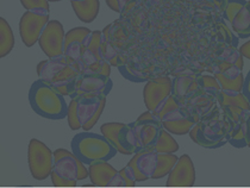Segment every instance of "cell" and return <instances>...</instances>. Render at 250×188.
I'll use <instances>...</instances> for the list:
<instances>
[{"label": "cell", "instance_id": "6da1fadb", "mask_svg": "<svg viewBox=\"0 0 250 188\" xmlns=\"http://www.w3.org/2000/svg\"><path fill=\"white\" fill-rule=\"evenodd\" d=\"M29 104L35 113L45 119L61 121L67 117L68 104L63 95L40 79L30 86Z\"/></svg>", "mask_w": 250, "mask_h": 188}, {"label": "cell", "instance_id": "7a4b0ae2", "mask_svg": "<svg viewBox=\"0 0 250 188\" xmlns=\"http://www.w3.org/2000/svg\"><path fill=\"white\" fill-rule=\"evenodd\" d=\"M70 151L85 166L97 161H110L118 154L104 136L92 131L77 133L70 142Z\"/></svg>", "mask_w": 250, "mask_h": 188}, {"label": "cell", "instance_id": "3957f363", "mask_svg": "<svg viewBox=\"0 0 250 188\" xmlns=\"http://www.w3.org/2000/svg\"><path fill=\"white\" fill-rule=\"evenodd\" d=\"M87 178L88 169L72 151L63 148L54 151V167L50 174L54 186L73 187Z\"/></svg>", "mask_w": 250, "mask_h": 188}, {"label": "cell", "instance_id": "277c9868", "mask_svg": "<svg viewBox=\"0 0 250 188\" xmlns=\"http://www.w3.org/2000/svg\"><path fill=\"white\" fill-rule=\"evenodd\" d=\"M75 112L83 131H91L105 110L106 95L80 94L75 97Z\"/></svg>", "mask_w": 250, "mask_h": 188}, {"label": "cell", "instance_id": "5b68a950", "mask_svg": "<svg viewBox=\"0 0 250 188\" xmlns=\"http://www.w3.org/2000/svg\"><path fill=\"white\" fill-rule=\"evenodd\" d=\"M28 163L32 178L37 181H44L53 170L54 151L42 141L32 138L28 146Z\"/></svg>", "mask_w": 250, "mask_h": 188}, {"label": "cell", "instance_id": "8992f818", "mask_svg": "<svg viewBox=\"0 0 250 188\" xmlns=\"http://www.w3.org/2000/svg\"><path fill=\"white\" fill-rule=\"evenodd\" d=\"M92 30L85 26H78V28L70 29L64 35V49L63 55L67 57L69 64L75 70L81 74L85 69V64L83 62V41L89 36Z\"/></svg>", "mask_w": 250, "mask_h": 188}, {"label": "cell", "instance_id": "52a82bcc", "mask_svg": "<svg viewBox=\"0 0 250 188\" xmlns=\"http://www.w3.org/2000/svg\"><path fill=\"white\" fill-rule=\"evenodd\" d=\"M50 21V13L25 11L20 21V34L25 47L31 48L39 42L43 29Z\"/></svg>", "mask_w": 250, "mask_h": 188}, {"label": "cell", "instance_id": "ba28073f", "mask_svg": "<svg viewBox=\"0 0 250 188\" xmlns=\"http://www.w3.org/2000/svg\"><path fill=\"white\" fill-rule=\"evenodd\" d=\"M63 25L56 19H50L39 38L40 48L47 55L48 59L63 55L64 49Z\"/></svg>", "mask_w": 250, "mask_h": 188}, {"label": "cell", "instance_id": "9c48e42d", "mask_svg": "<svg viewBox=\"0 0 250 188\" xmlns=\"http://www.w3.org/2000/svg\"><path fill=\"white\" fill-rule=\"evenodd\" d=\"M88 178L96 187H125L119 170L108 161H97L88 165Z\"/></svg>", "mask_w": 250, "mask_h": 188}, {"label": "cell", "instance_id": "30bf717a", "mask_svg": "<svg viewBox=\"0 0 250 188\" xmlns=\"http://www.w3.org/2000/svg\"><path fill=\"white\" fill-rule=\"evenodd\" d=\"M113 81L111 78L102 75L92 74H79L75 81L74 93L70 99L80 94H93V95H106L107 97L112 91Z\"/></svg>", "mask_w": 250, "mask_h": 188}, {"label": "cell", "instance_id": "8fae6325", "mask_svg": "<svg viewBox=\"0 0 250 188\" xmlns=\"http://www.w3.org/2000/svg\"><path fill=\"white\" fill-rule=\"evenodd\" d=\"M157 162V151L154 146L142 148L140 151L132 155L127 166L134 170L136 181L143 182L151 180Z\"/></svg>", "mask_w": 250, "mask_h": 188}, {"label": "cell", "instance_id": "7c38bea8", "mask_svg": "<svg viewBox=\"0 0 250 188\" xmlns=\"http://www.w3.org/2000/svg\"><path fill=\"white\" fill-rule=\"evenodd\" d=\"M195 184L194 163L188 155L178 157L172 170L168 174L167 187H192Z\"/></svg>", "mask_w": 250, "mask_h": 188}, {"label": "cell", "instance_id": "4fadbf2b", "mask_svg": "<svg viewBox=\"0 0 250 188\" xmlns=\"http://www.w3.org/2000/svg\"><path fill=\"white\" fill-rule=\"evenodd\" d=\"M172 91V78L170 76H157L149 79L143 89V99L146 110L153 111L162 100L170 95Z\"/></svg>", "mask_w": 250, "mask_h": 188}, {"label": "cell", "instance_id": "5bb4252c", "mask_svg": "<svg viewBox=\"0 0 250 188\" xmlns=\"http://www.w3.org/2000/svg\"><path fill=\"white\" fill-rule=\"evenodd\" d=\"M198 81L195 78L187 75H174L172 78V91L170 95L179 103V105L184 106L191 102L195 97L202 94Z\"/></svg>", "mask_w": 250, "mask_h": 188}, {"label": "cell", "instance_id": "9a60e30c", "mask_svg": "<svg viewBox=\"0 0 250 188\" xmlns=\"http://www.w3.org/2000/svg\"><path fill=\"white\" fill-rule=\"evenodd\" d=\"M162 127L168 132L176 136H184L189 132L193 125L198 123L191 113L187 112L184 107H178L170 111L161 119Z\"/></svg>", "mask_w": 250, "mask_h": 188}, {"label": "cell", "instance_id": "2e32d148", "mask_svg": "<svg viewBox=\"0 0 250 188\" xmlns=\"http://www.w3.org/2000/svg\"><path fill=\"white\" fill-rule=\"evenodd\" d=\"M103 32L100 30L91 31L89 36L83 41V62L86 66L94 63L96 61L103 60L102 47H103Z\"/></svg>", "mask_w": 250, "mask_h": 188}, {"label": "cell", "instance_id": "e0dca14e", "mask_svg": "<svg viewBox=\"0 0 250 188\" xmlns=\"http://www.w3.org/2000/svg\"><path fill=\"white\" fill-rule=\"evenodd\" d=\"M118 143H119V154L123 155H132L136 154L142 149L140 140L136 135L134 122L127 123L122 126L118 132Z\"/></svg>", "mask_w": 250, "mask_h": 188}, {"label": "cell", "instance_id": "ac0fdd59", "mask_svg": "<svg viewBox=\"0 0 250 188\" xmlns=\"http://www.w3.org/2000/svg\"><path fill=\"white\" fill-rule=\"evenodd\" d=\"M79 73L69 63L67 64L58 75L54 78L51 84H49L54 89L61 93L63 97H72L74 93L75 81H77Z\"/></svg>", "mask_w": 250, "mask_h": 188}, {"label": "cell", "instance_id": "d6986e66", "mask_svg": "<svg viewBox=\"0 0 250 188\" xmlns=\"http://www.w3.org/2000/svg\"><path fill=\"white\" fill-rule=\"evenodd\" d=\"M69 63L67 57L64 55L47 59L44 61H41L37 64V75L40 80L44 81L47 84H51L56 75Z\"/></svg>", "mask_w": 250, "mask_h": 188}, {"label": "cell", "instance_id": "ffe728a7", "mask_svg": "<svg viewBox=\"0 0 250 188\" xmlns=\"http://www.w3.org/2000/svg\"><path fill=\"white\" fill-rule=\"evenodd\" d=\"M225 140L233 148L242 149L250 146V116L237 122L231 131L228 133Z\"/></svg>", "mask_w": 250, "mask_h": 188}, {"label": "cell", "instance_id": "44dd1931", "mask_svg": "<svg viewBox=\"0 0 250 188\" xmlns=\"http://www.w3.org/2000/svg\"><path fill=\"white\" fill-rule=\"evenodd\" d=\"M70 4L78 19L83 23H92L99 15V0H70Z\"/></svg>", "mask_w": 250, "mask_h": 188}, {"label": "cell", "instance_id": "7402d4cb", "mask_svg": "<svg viewBox=\"0 0 250 188\" xmlns=\"http://www.w3.org/2000/svg\"><path fill=\"white\" fill-rule=\"evenodd\" d=\"M231 29L238 38L247 40L250 37V2L248 1L230 23Z\"/></svg>", "mask_w": 250, "mask_h": 188}, {"label": "cell", "instance_id": "603a6c76", "mask_svg": "<svg viewBox=\"0 0 250 188\" xmlns=\"http://www.w3.org/2000/svg\"><path fill=\"white\" fill-rule=\"evenodd\" d=\"M216 103L218 106H236L246 111H250V103L241 94V92L236 93V92H227L221 89L217 94Z\"/></svg>", "mask_w": 250, "mask_h": 188}, {"label": "cell", "instance_id": "cb8c5ba5", "mask_svg": "<svg viewBox=\"0 0 250 188\" xmlns=\"http://www.w3.org/2000/svg\"><path fill=\"white\" fill-rule=\"evenodd\" d=\"M15 47V35L6 19L0 17V59L6 57Z\"/></svg>", "mask_w": 250, "mask_h": 188}, {"label": "cell", "instance_id": "d4e9b609", "mask_svg": "<svg viewBox=\"0 0 250 188\" xmlns=\"http://www.w3.org/2000/svg\"><path fill=\"white\" fill-rule=\"evenodd\" d=\"M134 126L136 135H137L138 140H140L142 148L154 146L155 142L157 140V136H159L160 127L149 124H138L136 122H134Z\"/></svg>", "mask_w": 250, "mask_h": 188}, {"label": "cell", "instance_id": "484cf974", "mask_svg": "<svg viewBox=\"0 0 250 188\" xmlns=\"http://www.w3.org/2000/svg\"><path fill=\"white\" fill-rule=\"evenodd\" d=\"M178 156L175 154H164V152H157V162L156 168L151 176V180H159L165 178L169 174L172 168L175 165Z\"/></svg>", "mask_w": 250, "mask_h": 188}, {"label": "cell", "instance_id": "4316f807", "mask_svg": "<svg viewBox=\"0 0 250 188\" xmlns=\"http://www.w3.org/2000/svg\"><path fill=\"white\" fill-rule=\"evenodd\" d=\"M155 150L157 152H164V154H174L179 150V144L173 137L172 133H169L164 127L160 129L157 140L154 144Z\"/></svg>", "mask_w": 250, "mask_h": 188}, {"label": "cell", "instance_id": "83f0119b", "mask_svg": "<svg viewBox=\"0 0 250 188\" xmlns=\"http://www.w3.org/2000/svg\"><path fill=\"white\" fill-rule=\"evenodd\" d=\"M117 68H118L121 75L123 76L124 79H126L127 81H130V83L142 84V83H146V81L150 79L146 73L140 70L134 63H131V62H129V61L119 64Z\"/></svg>", "mask_w": 250, "mask_h": 188}, {"label": "cell", "instance_id": "f1b7e54d", "mask_svg": "<svg viewBox=\"0 0 250 188\" xmlns=\"http://www.w3.org/2000/svg\"><path fill=\"white\" fill-rule=\"evenodd\" d=\"M104 37V36H103ZM102 56L103 60L111 64V67H118L119 64L126 62V60L123 59V56L119 54V51L115 48L110 40L104 37L103 40V47H102Z\"/></svg>", "mask_w": 250, "mask_h": 188}, {"label": "cell", "instance_id": "f546056e", "mask_svg": "<svg viewBox=\"0 0 250 188\" xmlns=\"http://www.w3.org/2000/svg\"><path fill=\"white\" fill-rule=\"evenodd\" d=\"M197 81L203 93L208 95V97L212 98L213 100H216L217 94H218V92L221 91V86H219L217 79L214 78L213 75L203 74V75H199V78L197 79Z\"/></svg>", "mask_w": 250, "mask_h": 188}, {"label": "cell", "instance_id": "4dcf8cb0", "mask_svg": "<svg viewBox=\"0 0 250 188\" xmlns=\"http://www.w3.org/2000/svg\"><path fill=\"white\" fill-rule=\"evenodd\" d=\"M213 76L218 81L219 86H221L222 91L227 92H236V93H240L242 85H243L244 75L241 74L237 75L236 78H227V76L218 74V73H213Z\"/></svg>", "mask_w": 250, "mask_h": 188}, {"label": "cell", "instance_id": "1f68e13d", "mask_svg": "<svg viewBox=\"0 0 250 188\" xmlns=\"http://www.w3.org/2000/svg\"><path fill=\"white\" fill-rule=\"evenodd\" d=\"M124 123H105L100 126V132L104 137L112 144L117 151H119V143H118V132L122 129Z\"/></svg>", "mask_w": 250, "mask_h": 188}, {"label": "cell", "instance_id": "d6a6232c", "mask_svg": "<svg viewBox=\"0 0 250 188\" xmlns=\"http://www.w3.org/2000/svg\"><path fill=\"white\" fill-rule=\"evenodd\" d=\"M217 36L221 42L224 43L227 47L237 49L238 47V37L233 34V31L228 28L225 23H219L217 25Z\"/></svg>", "mask_w": 250, "mask_h": 188}, {"label": "cell", "instance_id": "836d02e7", "mask_svg": "<svg viewBox=\"0 0 250 188\" xmlns=\"http://www.w3.org/2000/svg\"><path fill=\"white\" fill-rule=\"evenodd\" d=\"M81 74H92V75H102L110 78L111 75V64L106 62L105 60L96 61L94 63L86 66Z\"/></svg>", "mask_w": 250, "mask_h": 188}, {"label": "cell", "instance_id": "e575fe53", "mask_svg": "<svg viewBox=\"0 0 250 188\" xmlns=\"http://www.w3.org/2000/svg\"><path fill=\"white\" fill-rule=\"evenodd\" d=\"M247 0H227L224 5V9L222 11L223 18L225 19L227 21L231 23L233 17L238 13L242 7L247 4Z\"/></svg>", "mask_w": 250, "mask_h": 188}, {"label": "cell", "instance_id": "d590c367", "mask_svg": "<svg viewBox=\"0 0 250 188\" xmlns=\"http://www.w3.org/2000/svg\"><path fill=\"white\" fill-rule=\"evenodd\" d=\"M178 107H180L179 103L174 99L172 95H168L166 99L162 100V102L154 108L153 112H154V114H156L160 119H162L166 114L169 113L170 111L175 110V108H178Z\"/></svg>", "mask_w": 250, "mask_h": 188}, {"label": "cell", "instance_id": "8d00e7d4", "mask_svg": "<svg viewBox=\"0 0 250 188\" xmlns=\"http://www.w3.org/2000/svg\"><path fill=\"white\" fill-rule=\"evenodd\" d=\"M218 60H223V61H227L229 62V63L235 64L238 69L243 70V66H244L243 56L238 53L237 49L227 47V49H225L221 55H219Z\"/></svg>", "mask_w": 250, "mask_h": 188}, {"label": "cell", "instance_id": "74e56055", "mask_svg": "<svg viewBox=\"0 0 250 188\" xmlns=\"http://www.w3.org/2000/svg\"><path fill=\"white\" fill-rule=\"evenodd\" d=\"M21 4L26 11H36V12L50 13V2L48 0H21Z\"/></svg>", "mask_w": 250, "mask_h": 188}, {"label": "cell", "instance_id": "f35d334b", "mask_svg": "<svg viewBox=\"0 0 250 188\" xmlns=\"http://www.w3.org/2000/svg\"><path fill=\"white\" fill-rule=\"evenodd\" d=\"M219 108L235 123L241 122L242 119L250 116V111H246L243 108L236 107V106H219Z\"/></svg>", "mask_w": 250, "mask_h": 188}, {"label": "cell", "instance_id": "ab89813d", "mask_svg": "<svg viewBox=\"0 0 250 188\" xmlns=\"http://www.w3.org/2000/svg\"><path fill=\"white\" fill-rule=\"evenodd\" d=\"M135 122L138 123V124L154 125V126L160 127V129H161V127H162L161 119H160L159 117L156 116V114H154L153 111H149V110H146V112H143L142 114H141V116L138 117V118L136 119Z\"/></svg>", "mask_w": 250, "mask_h": 188}, {"label": "cell", "instance_id": "60d3db41", "mask_svg": "<svg viewBox=\"0 0 250 188\" xmlns=\"http://www.w3.org/2000/svg\"><path fill=\"white\" fill-rule=\"evenodd\" d=\"M119 174H121L122 179H123L125 187H134L135 185L137 184L134 170L131 169V167H130V166L126 165L124 168H122V169L119 170Z\"/></svg>", "mask_w": 250, "mask_h": 188}, {"label": "cell", "instance_id": "b9f144b4", "mask_svg": "<svg viewBox=\"0 0 250 188\" xmlns=\"http://www.w3.org/2000/svg\"><path fill=\"white\" fill-rule=\"evenodd\" d=\"M106 5L117 13H122L126 6L127 0H105Z\"/></svg>", "mask_w": 250, "mask_h": 188}, {"label": "cell", "instance_id": "7bdbcfd3", "mask_svg": "<svg viewBox=\"0 0 250 188\" xmlns=\"http://www.w3.org/2000/svg\"><path fill=\"white\" fill-rule=\"evenodd\" d=\"M249 86H250V72H248V75L244 76L243 80V85H242L241 88V94L246 98L247 100L250 103V91H249Z\"/></svg>", "mask_w": 250, "mask_h": 188}, {"label": "cell", "instance_id": "ee69618b", "mask_svg": "<svg viewBox=\"0 0 250 188\" xmlns=\"http://www.w3.org/2000/svg\"><path fill=\"white\" fill-rule=\"evenodd\" d=\"M208 2L211 4V6L213 7L214 10L218 11V12H222L223 9H224V5L227 2V0H208Z\"/></svg>", "mask_w": 250, "mask_h": 188}, {"label": "cell", "instance_id": "f6af8a7d", "mask_svg": "<svg viewBox=\"0 0 250 188\" xmlns=\"http://www.w3.org/2000/svg\"><path fill=\"white\" fill-rule=\"evenodd\" d=\"M238 53H240L243 57H247L248 60L250 59V42H249V40H248V42L244 43V44L242 45L240 49H238Z\"/></svg>", "mask_w": 250, "mask_h": 188}, {"label": "cell", "instance_id": "bcb514c9", "mask_svg": "<svg viewBox=\"0 0 250 188\" xmlns=\"http://www.w3.org/2000/svg\"><path fill=\"white\" fill-rule=\"evenodd\" d=\"M49 2H56V1H62V0H48Z\"/></svg>", "mask_w": 250, "mask_h": 188}]
</instances>
